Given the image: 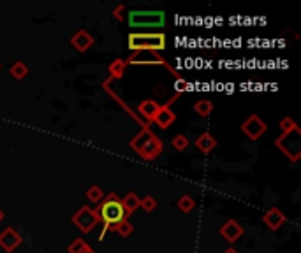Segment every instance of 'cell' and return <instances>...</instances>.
Wrapping results in <instances>:
<instances>
[{"mask_svg":"<svg viewBox=\"0 0 301 253\" xmlns=\"http://www.w3.org/2000/svg\"><path fill=\"white\" fill-rule=\"evenodd\" d=\"M86 248H88V244H86L83 239L76 237V239H74L73 243L67 246V251H69V253H83V251L86 250Z\"/></svg>","mask_w":301,"mask_h":253,"instance_id":"24","label":"cell"},{"mask_svg":"<svg viewBox=\"0 0 301 253\" xmlns=\"http://www.w3.org/2000/svg\"><path fill=\"white\" fill-rule=\"evenodd\" d=\"M125 13V6L124 4H120V6L117 7V9L113 11V16H114V19H118V21H122V19H124V14Z\"/></svg>","mask_w":301,"mask_h":253,"instance_id":"28","label":"cell"},{"mask_svg":"<svg viewBox=\"0 0 301 253\" xmlns=\"http://www.w3.org/2000/svg\"><path fill=\"white\" fill-rule=\"evenodd\" d=\"M95 213H97V216H99V221H102V223L106 225L101 234V239L104 237V234L108 231H113L120 221L127 220V213H125L124 206H122V199H118L117 193L106 195L104 199L97 204Z\"/></svg>","mask_w":301,"mask_h":253,"instance_id":"1","label":"cell"},{"mask_svg":"<svg viewBox=\"0 0 301 253\" xmlns=\"http://www.w3.org/2000/svg\"><path fill=\"white\" fill-rule=\"evenodd\" d=\"M125 67H127V63H125V60H122V58L113 60L108 65V70H109L111 78H113V79H122V78H124V74H125Z\"/></svg>","mask_w":301,"mask_h":253,"instance_id":"17","label":"cell"},{"mask_svg":"<svg viewBox=\"0 0 301 253\" xmlns=\"http://www.w3.org/2000/svg\"><path fill=\"white\" fill-rule=\"evenodd\" d=\"M174 120H176V114L173 113L171 108H168V106H160V109H158V113L155 114V118H153V123L158 125L160 129H169Z\"/></svg>","mask_w":301,"mask_h":253,"instance_id":"14","label":"cell"},{"mask_svg":"<svg viewBox=\"0 0 301 253\" xmlns=\"http://www.w3.org/2000/svg\"><path fill=\"white\" fill-rule=\"evenodd\" d=\"M71 221H73L81 232L88 234L90 231H94L99 225V216H97V213H95V209H92L90 206H81V208L73 215Z\"/></svg>","mask_w":301,"mask_h":253,"instance_id":"5","label":"cell"},{"mask_svg":"<svg viewBox=\"0 0 301 253\" xmlns=\"http://www.w3.org/2000/svg\"><path fill=\"white\" fill-rule=\"evenodd\" d=\"M140 200H141V197H137L134 192H129V193H127V195L124 197V199H122V206H124L127 216L132 215V213L136 211L137 208H140Z\"/></svg>","mask_w":301,"mask_h":253,"instance_id":"16","label":"cell"},{"mask_svg":"<svg viewBox=\"0 0 301 253\" xmlns=\"http://www.w3.org/2000/svg\"><path fill=\"white\" fill-rule=\"evenodd\" d=\"M224 253H238V250H235V248H229V250H225Z\"/></svg>","mask_w":301,"mask_h":253,"instance_id":"29","label":"cell"},{"mask_svg":"<svg viewBox=\"0 0 301 253\" xmlns=\"http://www.w3.org/2000/svg\"><path fill=\"white\" fill-rule=\"evenodd\" d=\"M113 232H118V236L127 237V236H130L134 232V227H132V223H129L127 220H124V221H120V223H118L117 227L113 229Z\"/></svg>","mask_w":301,"mask_h":253,"instance_id":"23","label":"cell"},{"mask_svg":"<svg viewBox=\"0 0 301 253\" xmlns=\"http://www.w3.org/2000/svg\"><path fill=\"white\" fill-rule=\"evenodd\" d=\"M215 146H217L215 137H213L212 134H208V132L201 134V136L196 139V148L199 149V151H203V153H210L212 149H215Z\"/></svg>","mask_w":301,"mask_h":253,"instance_id":"15","label":"cell"},{"mask_svg":"<svg viewBox=\"0 0 301 253\" xmlns=\"http://www.w3.org/2000/svg\"><path fill=\"white\" fill-rule=\"evenodd\" d=\"M266 130H268V125L264 123V121L261 120L257 114L248 116L247 120L241 123V132H243L250 141H257L261 136H264V134H266Z\"/></svg>","mask_w":301,"mask_h":253,"instance_id":"7","label":"cell"},{"mask_svg":"<svg viewBox=\"0 0 301 253\" xmlns=\"http://www.w3.org/2000/svg\"><path fill=\"white\" fill-rule=\"evenodd\" d=\"M2 220H4V211L0 209V221H2Z\"/></svg>","mask_w":301,"mask_h":253,"instance_id":"31","label":"cell"},{"mask_svg":"<svg viewBox=\"0 0 301 253\" xmlns=\"http://www.w3.org/2000/svg\"><path fill=\"white\" fill-rule=\"evenodd\" d=\"M140 208L145 209L146 213H152L153 209L157 208V200H155V197H152V195L143 197V199L140 200Z\"/></svg>","mask_w":301,"mask_h":253,"instance_id":"25","label":"cell"},{"mask_svg":"<svg viewBox=\"0 0 301 253\" xmlns=\"http://www.w3.org/2000/svg\"><path fill=\"white\" fill-rule=\"evenodd\" d=\"M194 111H196L199 116H208L213 111V102L212 100H197L194 104Z\"/></svg>","mask_w":301,"mask_h":253,"instance_id":"19","label":"cell"},{"mask_svg":"<svg viewBox=\"0 0 301 253\" xmlns=\"http://www.w3.org/2000/svg\"><path fill=\"white\" fill-rule=\"evenodd\" d=\"M276 148L284 153L289 160L296 162L299 160L301 157V132L298 127H294L292 130H287V132H282V136L275 141Z\"/></svg>","mask_w":301,"mask_h":253,"instance_id":"3","label":"cell"},{"mask_svg":"<svg viewBox=\"0 0 301 253\" xmlns=\"http://www.w3.org/2000/svg\"><path fill=\"white\" fill-rule=\"evenodd\" d=\"M129 49L132 51H160L166 49V35L162 32H152V34H143V32H134L129 35Z\"/></svg>","mask_w":301,"mask_h":253,"instance_id":"2","label":"cell"},{"mask_svg":"<svg viewBox=\"0 0 301 253\" xmlns=\"http://www.w3.org/2000/svg\"><path fill=\"white\" fill-rule=\"evenodd\" d=\"M171 144L176 151H185V149L189 148V139L183 136V134H178V136H174L171 139Z\"/></svg>","mask_w":301,"mask_h":253,"instance_id":"22","label":"cell"},{"mask_svg":"<svg viewBox=\"0 0 301 253\" xmlns=\"http://www.w3.org/2000/svg\"><path fill=\"white\" fill-rule=\"evenodd\" d=\"M21 241H23L21 236L13 227H7L6 231L0 232V248L6 253H13L21 244Z\"/></svg>","mask_w":301,"mask_h":253,"instance_id":"9","label":"cell"},{"mask_svg":"<svg viewBox=\"0 0 301 253\" xmlns=\"http://www.w3.org/2000/svg\"><path fill=\"white\" fill-rule=\"evenodd\" d=\"M11 74H13L14 79H23L29 74V67L23 62H16L13 67H11Z\"/></svg>","mask_w":301,"mask_h":253,"instance_id":"21","label":"cell"},{"mask_svg":"<svg viewBox=\"0 0 301 253\" xmlns=\"http://www.w3.org/2000/svg\"><path fill=\"white\" fill-rule=\"evenodd\" d=\"M129 23L136 29H160L166 23V14L164 11H130Z\"/></svg>","mask_w":301,"mask_h":253,"instance_id":"4","label":"cell"},{"mask_svg":"<svg viewBox=\"0 0 301 253\" xmlns=\"http://www.w3.org/2000/svg\"><path fill=\"white\" fill-rule=\"evenodd\" d=\"M71 44H73V47H76L78 51L85 53L86 49H90V47L94 46V37L86 30H79V32H76V34L73 35V39H71Z\"/></svg>","mask_w":301,"mask_h":253,"instance_id":"13","label":"cell"},{"mask_svg":"<svg viewBox=\"0 0 301 253\" xmlns=\"http://www.w3.org/2000/svg\"><path fill=\"white\" fill-rule=\"evenodd\" d=\"M158 109H160V104L155 100H143L140 102V106H137V116L141 118H145L146 120V123H152L153 121V118H155V114L158 113Z\"/></svg>","mask_w":301,"mask_h":253,"instance_id":"12","label":"cell"},{"mask_svg":"<svg viewBox=\"0 0 301 253\" xmlns=\"http://www.w3.org/2000/svg\"><path fill=\"white\" fill-rule=\"evenodd\" d=\"M296 127V123L292 121V118L285 116L282 118V121H280V129H282V132H287V130H292Z\"/></svg>","mask_w":301,"mask_h":253,"instance_id":"26","label":"cell"},{"mask_svg":"<svg viewBox=\"0 0 301 253\" xmlns=\"http://www.w3.org/2000/svg\"><path fill=\"white\" fill-rule=\"evenodd\" d=\"M174 88H176V93L178 95H181L185 92V90L189 88V83L185 81L183 78H180V79H176V83H174Z\"/></svg>","mask_w":301,"mask_h":253,"instance_id":"27","label":"cell"},{"mask_svg":"<svg viewBox=\"0 0 301 253\" xmlns=\"http://www.w3.org/2000/svg\"><path fill=\"white\" fill-rule=\"evenodd\" d=\"M241 234H243V227H241L236 220L225 221V223L220 227V236L224 237L225 241H229V243H235V241H238L241 237Z\"/></svg>","mask_w":301,"mask_h":253,"instance_id":"11","label":"cell"},{"mask_svg":"<svg viewBox=\"0 0 301 253\" xmlns=\"http://www.w3.org/2000/svg\"><path fill=\"white\" fill-rule=\"evenodd\" d=\"M86 199L92 200V203L99 204L102 199H104V192L101 190V187H97V185H94V187H90L86 190Z\"/></svg>","mask_w":301,"mask_h":253,"instance_id":"20","label":"cell"},{"mask_svg":"<svg viewBox=\"0 0 301 253\" xmlns=\"http://www.w3.org/2000/svg\"><path fill=\"white\" fill-rule=\"evenodd\" d=\"M285 220L287 218H285V215L279 208H269L263 216L264 225H266L268 229H271V231H279V229L285 223Z\"/></svg>","mask_w":301,"mask_h":253,"instance_id":"10","label":"cell"},{"mask_svg":"<svg viewBox=\"0 0 301 253\" xmlns=\"http://www.w3.org/2000/svg\"><path fill=\"white\" fill-rule=\"evenodd\" d=\"M83 253H97V251H95V250H92V248H90V246H88V248H86V250H85V251H83Z\"/></svg>","mask_w":301,"mask_h":253,"instance_id":"30","label":"cell"},{"mask_svg":"<svg viewBox=\"0 0 301 253\" xmlns=\"http://www.w3.org/2000/svg\"><path fill=\"white\" fill-rule=\"evenodd\" d=\"M162 151H164V144H162V141L158 139L155 134H152V136L148 137V141H146L136 153L143 158V160L152 162V160H155Z\"/></svg>","mask_w":301,"mask_h":253,"instance_id":"8","label":"cell"},{"mask_svg":"<svg viewBox=\"0 0 301 253\" xmlns=\"http://www.w3.org/2000/svg\"><path fill=\"white\" fill-rule=\"evenodd\" d=\"M178 209H180L181 213H192L194 208H196V200H194L192 195H189V193H185V195H181L180 199H178Z\"/></svg>","mask_w":301,"mask_h":253,"instance_id":"18","label":"cell"},{"mask_svg":"<svg viewBox=\"0 0 301 253\" xmlns=\"http://www.w3.org/2000/svg\"><path fill=\"white\" fill-rule=\"evenodd\" d=\"M125 63L127 65H164L166 67L168 62L160 57V53H155V51H134L125 60Z\"/></svg>","mask_w":301,"mask_h":253,"instance_id":"6","label":"cell"}]
</instances>
